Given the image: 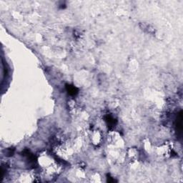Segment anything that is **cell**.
Segmentation results:
<instances>
[{
	"label": "cell",
	"instance_id": "obj_1",
	"mask_svg": "<svg viewBox=\"0 0 183 183\" xmlns=\"http://www.w3.org/2000/svg\"><path fill=\"white\" fill-rule=\"evenodd\" d=\"M176 130L179 134L182 133V112H179L177 114V119H176Z\"/></svg>",
	"mask_w": 183,
	"mask_h": 183
},
{
	"label": "cell",
	"instance_id": "obj_2",
	"mask_svg": "<svg viewBox=\"0 0 183 183\" xmlns=\"http://www.w3.org/2000/svg\"><path fill=\"white\" fill-rule=\"evenodd\" d=\"M105 122H107V126L110 127V128H111V127H115V125L117 124V120L115 119H114V117H113L112 116L108 114V115L105 116Z\"/></svg>",
	"mask_w": 183,
	"mask_h": 183
},
{
	"label": "cell",
	"instance_id": "obj_3",
	"mask_svg": "<svg viewBox=\"0 0 183 183\" xmlns=\"http://www.w3.org/2000/svg\"><path fill=\"white\" fill-rule=\"evenodd\" d=\"M66 90L69 95L71 96H75L78 94V89L74 85H66Z\"/></svg>",
	"mask_w": 183,
	"mask_h": 183
},
{
	"label": "cell",
	"instance_id": "obj_4",
	"mask_svg": "<svg viewBox=\"0 0 183 183\" xmlns=\"http://www.w3.org/2000/svg\"><path fill=\"white\" fill-rule=\"evenodd\" d=\"M14 149H12V148H9V149H6L5 150V154L6 156L9 157V156H12L13 154H14Z\"/></svg>",
	"mask_w": 183,
	"mask_h": 183
},
{
	"label": "cell",
	"instance_id": "obj_5",
	"mask_svg": "<svg viewBox=\"0 0 183 183\" xmlns=\"http://www.w3.org/2000/svg\"><path fill=\"white\" fill-rule=\"evenodd\" d=\"M107 182H115V180H114V179H112L110 176L109 175H107Z\"/></svg>",
	"mask_w": 183,
	"mask_h": 183
}]
</instances>
